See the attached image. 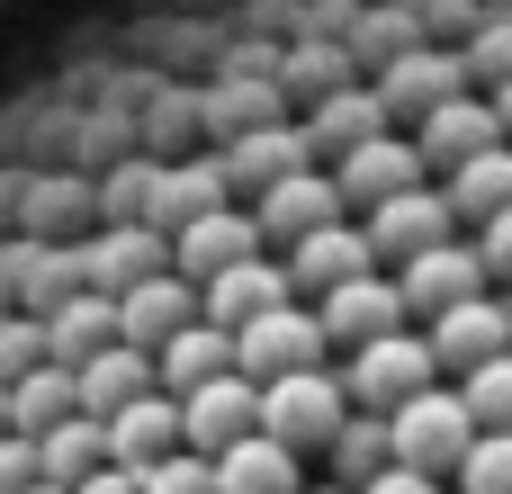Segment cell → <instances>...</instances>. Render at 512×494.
<instances>
[{
  "instance_id": "obj_4",
  "label": "cell",
  "mask_w": 512,
  "mask_h": 494,
  "mask_svg": "<svg viewBox=\"0 0 512 494\" xmlns=\"http://www.w3.org/2000/svg\"><path fill=\"white\" fill-rule=\"evenodd\" d=\"M423 180H432V162H423L414 126H387V135H369V144H351V153L333 162L342 207H387V198H405V189H423Z\"/></svg>"
},
{
  "instance_id": "obj_21",
  "label": "cell",
  "mask_w": 512,
  "mask_h": 494,
  "mask_svg": "<svg viewBox=\"0 0 512 494\" xmlns=\"http://www.w3.org/2000/svg\"><path fill=\"white\" fill-rule=\"evenodd\" d=\"M36 468H45V486H90V477H99V468H117V459H108V423H99V414H72V423H54V432H45V441H36Z\"/></svg>"
},
{
  "instance_id": "obj_25",
  "label": "cell",
  "mask_w": 512,
  "mask_h": 494,
  "mask_svg": "<svg viewBox=\"0 0 512 494\" xmlns=\"http://www.w3.org/2000/svg\"><path fill=\"white\" fill-rule=\"evenodd\" d=\"M333 468H342L351 486H378V477L396 468V441H387V414H351V423H342V441H333Z\"/></svg>"
},
{
  "instance_id": "obj_9",
  "label": "cell",
  "mask_w": 512,
  "mask_h": 494,
  "mask_svg": "<svg viewBox=\"0 0 512 494\" xmlns=\"http://www.w3.org/2000/svg\"><path fill=\"white\" fill-rule=\"evenodd\" d=\"M486 288H495V279H486L477 243H441V252H423V261H405V270H396V297H405V315H423V324H441V315L477 306Z\"/></svg>"
},
{
  "instance_id": "obj_34",
  "label": "cell",
  "mask_w": 512,
  "mask_h": 494,
  "mask_svg": "<svg viewBox=\"0 0 512 494\" xmlns=\"http://www.w3.org/2000/svg\"><path fill=\"white\" fill-rule=\"evenodd\" d=\"M27 494H63V486H27Z\"/></svg>"
},
{
  "instance_id": "obj_19",
  "label": "cell",
  "mask_w": 512,
  "mask_h": 494,
  "mask_svg": "<svg viewBox=\"0 0 512 494\" xmlns=\"http://www.w3.org/2000/svg\"><path fill=\"white\" fill-rule=\"evenodd\" d=\"M369 270H378V252H369V234H360L351 216H342V225H324V234H306V243L288 252V279H297V288H315V297H324V288H342V279H369Z\"/></svg>"
},
{
  "instance_id": "obj_30",
  "label": "cell",
  "mask_w": 512,
  "mask_h": 494,
  "mask_svg": "<svg viewBox=\"0 0 512 494\" xmlns=\"http://www.w3.org/2000/svg\"><path fill=\"white\" fill-rule=\"evenodd\" d=\"M477 261H486V279H512V207L495 225H477Z\"/></svg>"
},
{
  "instance_id": "obj_10",
  "label": "cell",
  "mask_w": 512,
  "mask_h": 494,
  "mask_svg": "<svg viewBox=\"0 0 512 494\" xmlns=\"http://www.w3.org/2000/svg\"><path fill=\"white\" fill-rule=\"evenodd\" d=\"M315 324H324V342H333V351H369V342H387V333H405L414 315H405V297H396V279H387V270H369V279H342V288H324V306H315Z\"/></svg>"
},
{
  "instance_id": "obj_11",
  "label": "cell",
  "mask_w": 512,
  "mask_h": 494,
  "mask_svg": "<svg viewBox=\"0 0 512 494\" xmlns=\"http://www.w3.org/2000/svg\"><path fill=\"white\" fill-rule=\"evenodd\" d=\"M180 432H189V450H198V459H225L234 441H252V432H261V387H252L243 369L207 378L198 396H180Z\"/></svg>"
},
{
  "instance_id": "obj_14",
  "label": "cell",
  "mask_w": 512,
  "mask_h": 494,
  "mask_svg": "<svg viewBox=\"0 0 512 494\" xmlns=\"http://www.w3.org/2000/svg\"><path fill=\"white\" fill-rule=\"evenodd\" d=\"M207 297V324H225V333H243V324H261V315H279V306H297V279H288V261H234L225 279H207L198 288Z\"/></svg>"
},
{
  "instance_id": "obj_18",
  "label": "cell",
  "mask_w": 512,
  "mask_h": 494,
  "mask_svg": "<svg viewBox=\"0 0 512 494\" xmlns=\"http://www.w3.org/2000/svg\"><path fill=\"white\" fill-rule=\"evenodd\" d=\"M72 387H81V414H99V423H108V414H126L135 396H153L162 378H153V351L108 342L99 360H81V369H72Z\"/></svg>"
},
{
  "instance_id": "obj_15",
  "label": "cell",
  "mask_w": 512,
  "mask_h": 494,
  "mask_svg": "<svg viewBox=\"0 0 512 494\" xmlns=\"http://www.w3.org/2000/svg\"><path fill=\"white\" fill-rule=\"evenodd\" d=\"M180 450H189V432H180V396L153 387V396H135L126 414H108V459H117V468L144 477V468H162V459H180Z\"/></svg>"
},
{
  "instance_id": "obj_13",
  "label": "cell",
  "mask_w": 512,
  "mask_h": 494,
  "mask_svg": "<svg viewBox=\"0 0 512 494\" xmlns=\"http://www.w3.org/2000/svg\"><path fill=\"white\" fill-rule=\"evenodd\" d=\"M198 315H207V297H198L180 270H153V279H135V288L117 297V333H126L135 351H162V342L189 333Z\"/></svg>"
},
{
  "instance_id": "obj_23",
  "label": "cell",
  "mask_w": 512,
  "mask_h": 494,
  "mask_svg": "<svg viewBox=\"0 0 512 494\" xmlns=\"http://www.w3.org/2000/svg\"><path fill=\"white\" fill-rule=\"evenodd\" d=\"M81 414V387H72V369H27L18 387H9V432H27V441H45L54 423H72Z\"/></svg>"
},
{
  "instance_id": "obj_12",
  "label": "cell",
  "mask_w": 512,
  "mask_h": 494,
  "mask_svg": "<svg viewBox=\"0 0 512 494\" xmlns=\"http://www.w3.org/2000/svg\"><path fill=\"white\" fill-rule=\"evenodd\" d=\"M414 144H423V162L450 180V171H468L477 153H495L512 135H504V117H495V90H459L450 108H432V117L414 126Z\"/></svg>"
},
{
  "instance_id": "obj_20",
  "label": "cell",
  "mask_w": 512,
  "mask_h": 494,
  "mask_svg": "<svg viewBox=\"0 0 512 494\" xmlns=\"http://www.w3.org/2000/svg\"><path fill=\"white\" fill-rule=\"evenodd\" d=\"M225 369H234V333H225V324H207V315L153 351V378H162V396H198V387H207V378H225Z\"/></svg>"
},
{
  "instance_id": "obj_35",
  "label": "cell",
  "mask_w": 512,
  "mask_h": 494,
  "mask_svg": "<svg viewBox=\"0 0 512 494\" xmlns=\"http://www.w3.org/2000/svg\"><path fill=\"white\" fill-rule=\"evenodd\" d=\"M504 306H512V297H504Z\"/></svg>"
},
{
  "instance_id": "obj_8",
  "label": "cell",
  "mask_w": 512,
  "mask_h": 494,
  "mask_svg": "<svg viewBox=\"0 0 512 494\" xmlns=\"http://www.w3.org/2000/svg\"><path fill=\"white\" fill-rule=\"evenodd\" d=\"M252 207V225H261V243H279V252H297L306 234H324V225H342L351 207H342V189H333V171H288L279 189H261V198H243Z\"/></svg>"
},
{
  "instance_id": "obj_29",
  "label": "cell",
  "mask_w": 512,
  "mask_h": 494,
  "mask_svg": "<svg viewBox=\"0 0 512 494\" xmlns=\"http://www.w3.org/2000/svg\"><path fill=\"white\" fill-rule=\"evenodd\" d=\"M27 486H45L36 441H27V432H0V494H27Z\"/></svg>"
},
{
  "instance_id": "obj_33",
  "label": "cell",
  "mask_w": 512,
  "mask_h": 494,
  "mask_svg": "<svg viewBox=\"0 0 512 494\" xmlns=\"http://www.w3.org/2000/svg\"><path fill=\"white\" fill-rule=\"evenodd\" d=\"M495 117H504V135H512V81H495Z\"/></svg>"
},
{
  "instance_id": "obj_1",
  "label": "cell",
  "mask_w": 512,
  "mask_h": 494,
  "mask_svg": "<svg viewBox=\"0 0 512 494\" xmlns=\"http://www.w3.org/2000/svg\"><path fill=\"white\" fill-rule=\"evenodd\" d=\"M387 441H396V468L459 477V468H468V450H477L486 432H477V414H468V396H459V387H432V396H414V405H396V414H387Z\"/></svg>"
},
{
  "instance_id": "obj_5",
  "label": "cell",
  "mask_w": 512,
  "mask_h": 494,
  "mask_svg": "<svg viewBox=\"0 0 512 494\" xmlns=\"http://www.w3.org/2000/svg\"><path fill=\"white\" fill-rule=\"evenodd\" d=\"M360 234H369V252H378V261H396V270H405V261H423V252L459 243V207H450V189H432V180H423V189H405V198L369 207V225H360Z\"/></svg>"
},
{
  "instance_id": "obj_27",
  "label": "cell",
  "mask_w": 512,
  "mask_h": 494,
  "mask_svg": "<svg viewBox=\"0 0 512 494\" xmlns=\"http://www.w3.org/2000/svg\"><path fill=\"white\" fill-rule=\"evenodd\" d=\"M459 494H512V432H486L459 468Z\"/></svg>"
},
{
  "instance_id": "obj_17",
  "label": "cell",
  "mask_w": 512,
  "mask_h": 494,
  "mask_svg": "<svg viewBox=\"0 0 512 494\" xmlns=\"http://www.w3.org/2000/svg\"><path fill=\"white\" fill-rule=\"evenodd\" d=\"M108 342H126V333H117V297H99V288H72V297L45 315V360H54V369H81V360H99Z\"/></svg>"
},
{
  "instance_id": "obj_28",
  "label": "cell",
  "mask_w": 512,
  "mask_h": 494,
  "mask_svg": "<svg viewBox=\"0 0 512 494\" xmlns=\"http://www.w3.org/2000/svg\"><path fill=\"white\" fill-rule=\"evenodd\" d=\"M144 494H216V459H198V450H180V459H162V468H144Z\"/></svg>"
},
{
  "instance_id": "obj_22",
  "label": "cell",
  "mask_w": 512,
  "mask_h": 494,
  "mask_svg": "<svg viewBox=\"0 0 512 494\" xmlns=\"http://www.w3.org/2000/svg\"><path fill=\"white\" fill-rule=\"evenodd\" d=\"M306 486V468H297V450H279L270 432H252V441H234L225 459H216V494H297Z\"/></svg>"
},
{
  "instance_id": "obj_2",
  "label": "cell",
  "mask_w": 512,
  "mask_h": 494,
  "mask_svg": "<svg viewBox=\"0 0 512 494\" xmlns=\"http://www.w3.org/2000/svg\"><path fill=\"white\" fill-rule=\"evenodd\" d=\"M342 423H351V387L333 378V369H297V378H270L261 387V432L279 441V450H333L342 441Z\"/></svg>"
},
{
  "instance_id": "obj_3",
  "label": "cell",
  "mask_w": 512,
  "mask_h": 494,
  "mask_svg": "<svg viewBox=\"0 0 512 494\" xmlns=\"http://www.w3.org/2000/svg\"><path fill=\"white\" fill-rule=\"evenodd\" d=\"M342 387H351V414H396V405L432 396V387H441V360H432V333H387V342L351 351Z\"/></svg>"
},
{
  "instance_id": "obj_26",
  "label": "cell",
  "mask_w": 512,
  "mask_h": 494,
  "mask_svg": "<svg viewBox=\"0 0 512 494\" xmlns=\"http://www.w3.org/2000/svg\"><path fill=\"white\" fill-rule=\"evenodd\" d=\"M459 396H468L477 432H512V351H504V360H486L477 378H459Z\"/></svg>"
},
{
  "instance_id": "obj_16",
  "label": "cell",
  "mask_w": 512,
  "mask_h": 494,
  "mask_svg": "<svg viewBox=\"0 0 512 494\" xmlns=\"http://www.w3.org/2000/svg\"><path fill=\"white\" fill-rule=\"evenodd\" d=\"M504 351H512V306L504 297H477V306H459V315L432 324V360L459 369V378H477V369L504 360Z\"/></svg>"
},
{
  "instance_id": "obj_31",
  "label": "cell",
  "mask_w": 512,
  "mask_h": 494,
  "mask_svg": "<svg viewBox=\"0 0 512 494\" xmlns=\"http://www.w3.org/2000/svg\"><path fill=\"white\" fill-rule=\"evenodd\" d=\"M360 494H441V477H423V468H387L378 486H360Z\"/></svg>"
},
{
  "instance_id": "obj_24",
  "label": "cell",
  "mask_w": 512,
  "mask_h": 494,
  "mask_svg": "<svg viewBox=\"0 0 512 494\" xmlns=\"http://www.w3.org/2000/svg\"><path fill=\"white\" fill-rule=\"evenodd\" d=\"M450 207H459V225H495L512 207V144L495 153H477L468 171H450Z\"/></svg>"
},
{
  "instance_id": "obj_6",
  "label": "cell",
  "mask_w": 512,
  "mask_h": 494,
  "mask_svg": "<svg viewBox=\"0 0 512 494\" xmlns=\"http://www.w3.org/2000/svg\"><path fill=\"white\" fill-rule=\"evenodd\" d=\"M324 360H333V342H324V324H315L306 306H279V315H261V324L234 333V369H243L252 387L297 378V369H324Z\"/></svg>"
},
{
  "instance_id": "obj_7",
  "label": "cell",
  "mask_w": 512,
  "mask_h": 494,
  "mask_svg": "<svg viewBox=\"0 0 512 494\" xmlns=\"http://www.w3.org/2000/svg\"><path fill=\"white\" fill-rule=\"evenodd\" d=\"M270 243H261V225H252V207L234 198V207H207V216H189L180 234H171V270L189 279V288H207V279H225L234 261H261Z\"/></svg>"
},
{
  "instance_id": "obj_32",
  "label": "cell",
  "mask_w": 512,
  "mask_h": 494,
  "mask_svg": "<svg viewBox=\"0 0 512 494\" xmlns=\"http://www.w3.org/2000/svg\"><path fill=\"white\" fill-rule=\"evenodd\" d=\"M72 494H144V477H135V468H99L90 486H72Z\"/></svg>"
}]
</instances>
